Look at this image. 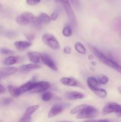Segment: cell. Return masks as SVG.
Masks as SVG:
<instances>
[{
	"instance_id": "f1b7e54d",
	"label": "cell",
	"mask_w": 121,
	"mask_h": 122,
	"mask_svg": "<svg viewBox=\"0 0 121 122\" xmlns=\"http://www.w3.org/2000/svg\"><path fill=\"white\" fill-rule=\"evenodd\" d=\"M40 0H26V2L30 5H36L40 3Z\"/></svg>"
},
{
	"instance_id": "4316f807",
	"label": "cell",
	"mask_w": 121,
	"mask_h": 122,
	"mask_svg": "<svg viewBox=\"0 0 121 122\" xmlns=\"http://www.w3.org/2000/svg\"><path fill=\"white\" fill-rule=\"evenodd\" d=\"M109 82V79L106 76L103 75H100L98 76V82L102 85H106Z\"/></svg>"
},
{
	"instance_id": "2e32d148",
	"label": "cell",
	"mask_w": 121,
	"mask_h": 122,
	"mask_svg": "<svg viewBox=\"0 0 121 122\" xmlns=\"http://www.w3.org/2000/svg\"><path fill=\"white\" fill-rule=\"evenodd\" d=\"M36 82H32V81H30V82H27V83H24L21 86L19 87V91H20V93L23 94V93L26 92L27 91H31L34 86H35Z\"/></svg>"
},
{
	"instance_id": "4fadbf2b",
	"label": "cell",
	"mask_w": 121,
	"mask_h": 122,
	"mask_svg": "<svg viewBox=\"0 0 121 122\" xmlns=\"http://www.w3.org/2000/svg\"><path fill=\"white\" fill-rule=\"evenodd\" d=\"M65 97L68 100H76L83 98L84 97V95L79 92L71 91L66 92L65 95Z\"/></svg>"
},
{
	"instance_id": "3957f363",
	"label": "cell",
	"mask_w": 121,
	"mask_h": 122,
	"mask_svg": "<svg viewBox=\"0 0 121 122\" xmlns=\"http://www.w3.org/2000/svg\"><path fill=\"white\" fill-rule=\"evenodd\" d=\"M37 19V17L32 13L24 12L18 15L16 18L17 23L22 26H25L32 23H33Z\"/></svg>"
},
{
	"instance_id": "5b68a950",
	"label": "cell",
	"mask_w": 121,
	"mask_h": 122,
	"mask_svg": "<svg viewBox=\"0 0 121 122\" xmlns=\"http://www.w3.org/2000/svg\"><path fill=\"white\" fill-rule=\"evenodd\" d=\"M42 41L45 45L53 50H58L59 48V44L55 37L51 34L45 33L42 36Z\"/></svg>"
},
{
	"instance_id": "603a6c76",
	"label": "cell",
	"mask_w": 121,
	"mask_h": 122,
	"mask_svg": "<svg viewBox=\"0 0 121 122\" xmlns=\"http://www.w3.org/2000/svg\"><path fill=\"white\" fill-rule=\"evenodd\" d=\"M87 85L88 87H97L98 81L95 77H90L87 79Z\"/></svg>"
},
{
	"instance_id": "cb8c5ba5",
	"label": "cell",
	"mask_w": 121,
	"mask_h": 122,
	"mask_svg": "<svg viewBox=\"0 0 121 122\" xmlns=\"http://www.w3.org/2000/svg\"><path fill=\"white\" fill-rule=\"evenodd\" d=\"M52 97H53V95H52V93L48 91L45 92L42 95V100L43 101L47 102V101H49L51 100H52Z\"/></svg>"
},
{
	"instance_id": "ac0fdd59",
	"label": "cell",
	"mask_w": 121,
	"mask_h": 122,
	"mask_svg": "<svg viewBox=\"0 0 121 122\" xmlns=\"http://www.w3.org/2000/svg\"><path fill=\"white\" fill-rule=\"evenodd\" d=\"M41 68V66L36 64V63H33V64H25V65L21 66L19 68V70L21 71H27L30 70H36Z\"/></svg>"
},
{
	"instance_id": "d4e9b609",
	"label": "cell",
	"mask_w": 121,
	"mask_h": 122,
	"mask_svg": "<svg viewBox=\"0 0 121 122\" xmlns=\"http://www.w3.org/2000/svg\"><path fill=\"white\" fill-rule=\"evenodd\" d=\"M13 99L11 98L7 97V98H2L0 100V104L2 106H7V105L10 104L11 103L13 102Z\"/></svg>"
},
{
	"instance_id": "9c48e42d",
	"label": "cell",
	"mask_w": 121,
	"mask_h": 122,
	"mask_svg": "<svg viewBox=\"0 0 121 122\" xmlns=\"http://www.w3.org/2000/svg\"><path fill=\"white\" fill-rule=\"evenodd\" d=\"M50 87V83L46 81H41V82H36L35 86L30 91L32 93H38L42 92Z\"/></svg>"
},
{
	"instance_id": "74e56055",
	"label": "cell",
	"mask_w": 121,
	"mask_h": 122,
	"mask_svg": "<svg viewBox=\"0 0 121 122\" xmlns=\"http://www.w3.org/2000/svg\"><path fill=\"white\" fill-rule=\"evenodd\" d=\"M0 30H1V27H0Z\"/></svg>"
},
{
	"instance_id": "e575fe53",
	"label": "cell",
	"mask_w": 121,
	"mask_h": 122,
	"mask_svg": "<svg viewBox=\"0 0 121 122\" xmlns=\"http://www.w3.org/2000/svg\"><path fill=\"white\" fill-rule=\"evenodd\" d=\"M116 116L118 117H121V110L119 112L116 113Z\"/></svg>"
},
{
	"instance_id": "8d00e7d4",
	"label": "cell",
	"mask_w": 121,
	"mask_h": 122,
	"mask_svg": "<svg viewBox=\"0 0 121 122\" xmlns=\"http://www.w3.org/2000/svg\"><path fill=\"white\" fill-rule=\"evenodd\" d=\"M1 10H2V5H1V4L0 3V11H1Z\"/></svg>"
},
{
	"instance_id": "1f68e13d",
	"label": "cell",
	"mask_w": 121,
	"mask_h": 122,
	"mask_svg": "<svg viewBox=\"0 0 121 122\" xmlns=\"http://www.w3.org/2000/svg\"><path fill=\"white\" fill-rule=\"evenodd\" d=\"M71 48L70 46H65L64 48V52L66 54H70L71 53Z\"/></svg>"
},
{
	"instance_id": "7c38bea8",
	"label": "cell",
	"mask_w": 121,
	"mask_h": 122,
	"mask_svg": "<svg viewBox=\"0 0 121 122\" xmlns=\"http://www.w3.org/2000/svg\"><path fill=\"white\" fill-rule=\"evenodd\" d=\"M64 110V107L61 105L55 104L53 105L51 108L50 109L49 112L48 113V117L52 118L53 117L56 116L58 114H60Z\"/></svg>"
},
{
	"instance_id": "6da1fadb",
	"label": "cell",
	"mask_w": 121,
	"mask_h": 122,
	"mask_svg": "<svg viewBox=\"0 0 121 122\" xmlns=\"http://www.w3.org/2000/svg\"><path fill=\"white\" fill-rule=\"evenodd\" d=\"M88 47L90 48V50H91V52L93 53V54L102 63H103V64H106L107 66L110 67L112 68V69H115V70H116L118 72L121 73V66L119 65V64H117L116 62H115V61H113V60L110 59L109 57H107V56H106L105 55L103 54L102 52H101L100 51H98L97 49H96V48L94 47L93 46L91 45H88Z\"/></svg>"
},
{
	"instance_id": "8fae6325",
	"label": "cell",
	"mask_w": 121,
	"mask_h": 122,
	"mask_svg": "<svg viewBox=\"0 0 121 122\" xmlns=\"http://www.w3.org/2000/svg\"><path fill=\"white\" fill-rule=\"evenodd\" d=\"M60 82L64 85L68 86L83 87L77 80L72 77H62L60 79Z\"/></svg>"
},
{
	"instance_id": "d590c367",
	"label": "cell",
	"mask_w": 121,
	"mask_h": 122,
	"mask_svg": "<svg viewBox=\"0 0 121 122\" xmlns=\"http://www.w3.org/2000/svg\"><path fill=\"white\" fill-rule=\"evenodd\" d=\"M117 90H118V92L121 94V86H119L118 88H117Z\"/></svg>"
},
{
	"instance_id": "ba28073f",
	"label": "cell",
	"mask_w": 121,
	"mask_h": 122,
	"mask_svg": "<svg viewBox=\"0 0 121 122\" xmlns=\"http://www.w3.org/2000/svg\"><path fill=\"white\" fill-rule=\"evenodd\" d=\"M41 60L44 64L47 66L50 69L54 71H58V69L56 65L49 55L46 54H42Z\"/></svg>"
},
{
	"instance_id": "5bb4252c",
	"label": "cell",
	"mask_w": 121,
	"mask_h": 122,
	"mask_svg": "<svg viewBox=\"0 0 121 122\" xmlns=\"http://www.w3.org/2000/svg\"><path fill=\"white\" fill-rule=\"evenodd\" d=\"M41 53L37 51H31V52H28L27 56L31 62L37 64L40 63L41 60Z\"/></svg>"
},
{
	"instance_id": "7402d4cb",
	"label": "cell",
	"mask_w": 121,
	"mask_h": 122,
	"mask_svg": "<svg viewBox=\"0 0 121 122\" xmlns=\"http://www.w3.org/2000/svg\"><path fill=\"white\" fill-rule=\"evenodd\" d=\"M75 49L78 53L81 54H86V49L84 47V45L81 43L79 42H77L75 43Z\"/></svg>"
},
{
	"instance_id": "7a4b0ae2",
	"label": "cell",
	"mask_w": 121,
	"mask_h": 122,
	"mask_svg": "<svg viewBox=\"0 0 121 122\" xmlns=\"http://www.w3.org/2000/svg\"><path fill=\"white\" fill-rule=\"evenodd\" d=\"M98 114V111L93 106L85 105V107L76 116L77 119H86L94 118Z\"/></svg>"
},
{
	"instance_id": "8992f818",
	"label": "cell",
	"mask_w": 121,
	"mask_h": 122,
	"mask_svg": "<svg viewBox=\"0 0 121 122\" xmlns=\"http://www.w3.org/2000/svg\"><path fill=\"white\" fill-rule=\"evenodd\" d=\"M121 110V106L116 102H108L104 107L102 110L103 115L111 114L112 113H117Z\"/></svg>"
},
{
	"instance_id": "d6a6232c",
	"label": "cell",
	"mask_w": 121,
	"mask_h": 122,
	"mask_svg": "<svg viewBox=\"0 0 121 122\" xmlns=\"http://www.w3.org/2000/svg\"><path fill=\"white\" fill-rule=\"evenodd\" d=\"M70 1L72 2V4L74 7H77L79 5V1H78V0H70Z\"/></svg>"
},
{
	"instance_id": "d6986e66",
	"label": "cell",
	"mask_w": 121,
	"mask_h": 122,
	"mask_svg": "<svg viewBox=\"0 0 121 122\" xmlns=\"http://www.w3.org/2000/svg\"><path fill=\"white\" fill-rule=\"evenodd\" d=\"M37 20L42 24L44 25H47L50 23L51 21V17L49 16L47 14H46L45 13H41L39 14V15L37 17Z\"/></svg>"
},
{
	"instance_id": "4dcf8cb0",
	"label": "cell",
	"mask_w": 121,
	"mask_h": 122,
	"mask_svg": "<svg viewBox=\"0 0 121 122\" xmlns=\"http://www.w3.org/2000/svg\"><path fill=\"white\" fill-rule=\"evenodd\" d=\"M26 36L28 40H29L30 41H33L34 39L35 35L34 34H33V33H29V34L26 35Z\"/></svg>"
},
{
	"instance_id": "52a82bcc",
	"label": "cell",
	"mask_w": 121,
	"mask_h": 122,
	"mask_svg": "<svg viewBox=\"0 0 121 122\" xmlns=\"http://www.w3.org/2000/svg\"><path fill=\"white\" fill-rule=\"evenodd\" d=\"M39 108V105H34L28 107L26 110L24 114L20 119V122H28L31 121V116L35 112H36Z\"/></svg>"
},
{
	"instance_id": "484cf974",
	"label": "cell",
	"mask_w": 121,
	"mask_h": 122,
	"mask_svg": "<svg viewBox=\"0 0 121 122\" xmlns=\"http://www.w3.org/2000/svg\"><path fill=\"white\" fill-rule=\"evenodd\" d=\"M62 34L65 37H70L72 35V30L69 26H66L62 30Z\"/></svg>"
},
{
	"instance_id": "f546056e",
	"label": "cell",
	"mask_w": 121,
	"mask_h": 122,
	"mask_svg": "<svg viewBox=\"0 0 121 122\" xmlns=\"http://www.w3.org/2000/svg\"><path fill=\"white\" fill-rule=\"evenodd\" d=\"M58 15H59V14H58V11H54L52 13L51 15V20H53V21H55V20H57L58 17Z\"/></svg>"
},
{
	"instance_id": "44dd1931",
	"label": "cell",
	"mask_w": 121,
	"mask_h": 122,
	"mask_svg": "<svg viewBox=\"0 0 121 122\" xmlns=\"http://www.w3.org/2000/svg\"><path fill=\"white\" fill-rule=\"evenodd\" d=\"M8 89L9 94H10L13 97L17 98L18 97H19L21 95V93H20V91H19V88L15 86L9 85L8 86Z\"/></svg>"
},
{
	"instance_id": "30bf717a",
	"label": "cell",
	"mask_w": 121,
	"mask_h": 122,
	"mask_svg": "<svg viewBox=\"0 0 121 122\" xmlns=\"http://www.w3.org/2000/svg\"><path fill=\"white\" fill-rule=\"evenodd\" d=\"M18 69L15 67H5L0 69V78L11 76L17 72Z\"/></svg>"
},
{
	"instance_id": "277c9868",
	"label": "cell",
	"mask_w": 121,
	"mask_h": 122,
	"mask_svg": "<svg viewBox=\"0 0 121 122\" xmlns=\"http://www.w3.org/2000/svg\"><path fill=\"white\" fill-rule=\"evenodd\" d=\"M60 2H61L72 25L74 26H77V21L75 17V15L74 12L73 10L71 7L69 0H60Z\"/></svg>"
},
{
	"instance_id": "ffe728a7",
	"label": "cell",
	"mask_w": 121,
	"mask_h": 122,
	"mask_svg": "<svg viewBox=\"0 0 121 122\" xmlns=\"http://www.w3.org/2000/svg\"><path fill=\"white\" fill-rule=\"evenodd\" d=\"M21 58L20 57H15V56H9L7 57L4 60V63L5 65H13L18 62L20 61L19 60H21Z\"/></svg>"
},
{
	"instance_id": "836d02e7",
	"label": "cell",
	"mask_w": 121,
	"mask_h": 122,
	"mask_svg": "<svg viewBox=\"0 0 121 122\" xmlns=\"http://www.w3.org/2000/svg\"><path fill=\"white\" fill-rule=\"evenodd\" d=\"M5 92V88L2 86L1 85H0V94H4V93Z\"/></svg>"
},
{
	"instance_id": "83f0119b",
	"label": "cell",
	"mask_w": 121,
	"mask_h": 122,
	"mask_svg": "<svg viewBox=\"0 0 121 122\" xmlns=\"http://www.w3.org/2000/svg\"><path fill=\"white\" fill-rule=\"evenodd\" d=\"M0 51H1V53L5 55H9L10 56V55H13L14 54V52L13 51L7 48H2Z\"/></svg>"
},
{
	"instance_id": "9a60e30c",
	"label": "cell",
	"mask_w": 121,
	"mask_h": 122,
	"mask_svg": "<svg viewBox=\"0 0 121 122\" xmlns=\"http://www.w3.org/2000/svg\"><path fill=\"white\" fill-rule=\"evenodd\" d=\"M32 45V42L29 41H16L14 43L15 48L19 51H24L25 50L29 48Z\"/></svg>"
},
{
	"instance_id": "e0dca14e",
	"label": "cell",
	"mask_w": 121,
	"mask_h": 122,
	"mask_svg": "<svg viewBox=\"0 0 121 122\" xmlns=\"http://www.w3.org/2000/svg\"><path fill=\"white\" fill-rule=\"evenodd\" d=\"M90 90L97 96L101 98H105L107 96V92L106 91L104 90V89L102 88H98L97 87H89Z\"/></svg>"
}]
</instances>
